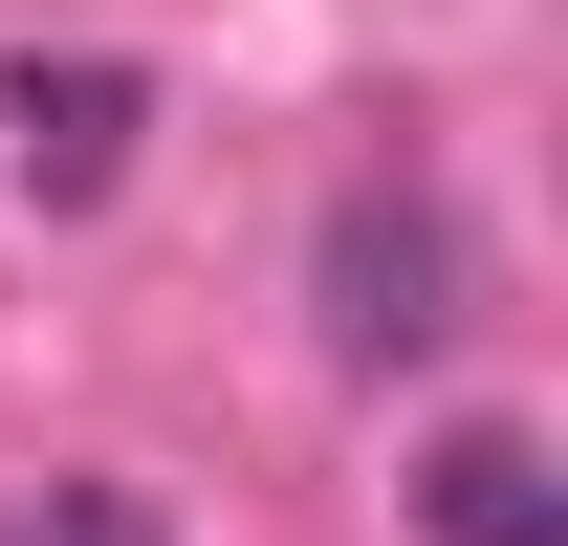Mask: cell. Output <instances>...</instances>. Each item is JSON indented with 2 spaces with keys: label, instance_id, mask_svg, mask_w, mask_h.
<instances>
[{
  "label": "cell",
  "instance_id": "obj_3",
  "mask_svg": "<svg viewBox=\"0 0 568 546\" xmlns=\"http://www.w3.org/2000/svg\"><path fill=\"white\" fill-rule=\"evenodd\" d=\"M416 525H437V546H568V481H547L525 415H459V437L416 459Z\"/></svg>",
  "mask_w": 568,
  "mask_h": 546
},
{
  "label": "cell",
  "instance_id": "obj_2",
  "mask_svg": "<svg viewBox=\"0 0 568 546\" xmlns=\"http://www.w3.org/2000/svg\"><path fill=\"white\" fill-rule=\"evenodd\" d=\"M132 132H153V67H110V44H67V67L22 44V67H0V153H22V198H110Z\"/></svg>",
  "mask_w": 568,
  "mask_h": 546
},
{
  "label": "cell",
  "instance_id": "obj_4",
  "mask_svg": "<svg viewBox=\"0 0 568 546\" xmlns=\"http://www.w3.org/2000/svg\"><path fill=\"white\" fill-rule=\"evenodd\" d=\"M0 546H153V525H132V503H110V481H67V503H22V525H0Z\"/></svg>",
  "mask_w": 568,
  "mask_h": 546
},
{
  "label": "cell",
  "instance_id": "obj_1",
  "mask_svg": "<svg viewBox=\"0 0 568 546\" xmlns=\"http://www.w3.org/2000/svg\"><path fill=\"white\" fill-rule=\"evenodd\" d=\"M437 328H459V219H437L416 175H351V198H328V350H351V372H416Z\"/></svg>",
  "mask_w": 568,
  "mask_h": 546
}]
</instances>
